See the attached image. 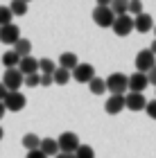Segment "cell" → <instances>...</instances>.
<instances>
[{"instance_id": "1", "label": "cell", "mask_w": 156, "mask_h": 158, "mask_svg": "<svg viewBox=\"0 0 156 158\" xmlns=\"http://www.w3.org/2000/svg\"><path fill=\"white\" fill-rule=\"evenodd\" d=\"M106 90H111V95H124V90H129V77L122 73H111L106 77Z\"/></svg>"}, {"instance_id": "2", "label": "cell", "mask_w": 156, "mask_h": 158, "mask_svg": "<svg viewBox=\"0 0 156 158\" xmlns=\"http://www.w3.org/2000/svg\"><path fill=\"white\" fill-rule=\"evenodd\" d=\"M93 20L97 27H113V23H116V14L111 11V5H97L93 9Z\"/></svg>"}, {"instance_id": "3", "label": "cell", "mask_w": 156, "mask_h": 158, "mask_svg": "<svg viewBox=\"0 0 156 158\" xmlns=\"http://www.w3.org/2000/svg\"><path fill=\"white\" fill-rule=\"evenodd\" d=\"M2 84H5V88L9 90V93H18V90H20V86L25 84V75L20 73L18 68H14V70H5V75H2Z\"/></svg>"}, {"instance_id": "4", "label": "cell", "mask_w": 156, "mask_h": 158, "mask_svg": "<svg viewBox=\"0 0 156 158\" xmlns=\"http://www.w3.org/2000/svg\"><path fill=\"white\" fill-rule=\"evenodd\" d=\"M57 142H59L61 154H75L77 149L82 147L79 138H77V133H73V131H63L59 138H57Z\"/></svg>"}, {"instance_id": "5", "label": "cell", "mask_w": 156, "mask_h": 158, "mask_svg": "<svg viewBox=\"0 0 156 158\" xmlns=\"http://www.w3.org/2000/svg\"><path fill=\"white\" fill-rule=\"evenodd\" d=\"M154 68H156V56L150 52V48L140 50V52L136 54V70L143 73V75H150Z\"/></svg>"}, {"instance_id": "6", "label": "cell", "mask_w": 156, "mask_h": 158, "mask_svg": "<svg viewBox=\"0 0 156 158\" xmlns=\"http://www.w3.org/2000/svg\"><path fill=\"white\" fill-rule=\"evenodd\" d=\"M0 41H2L5 45H16V43L20 41V27L16 23L0 27Z\"/></svg>"}, {"instance_id": "7", "label": "cell", "mask_w": 156, "mask_h": 158, "mask_svg": "<svg viewBox=\"0 0 156 158\" xmlns=\"http://www.w3.org/2000/svg\"><path fill=\"white\" fill-rule=\"evenodd\" d=\"M73 79L79 84H91L95 79V68L91 63H79L75 70H73Z\"/></svg>"}, {"instance_id": "8", "label": "cell", "mask_w": 156, "mask_h": 158, "mask_svg": "<svg viewBox=\"0 0 156 158\" xmlns=\"http://www.w3.org/2000/svg\"><path fill=\"white\" fill-rule=\"evenodd\" d=\"M113 32H116V36H129L133 32V18L127 14V16H118L116 23H113Z\"/></svg>"}, {"instance_id": "9", "label": "cell", "mask_w": 156, "mask_h": 158, "mask_svg": "<svg viewBox=\"0 0 156 158\" xmlns=\"http://www.w3.org/2000/svg\"><path fill=\"white\" fill-rule=\"evenodd\" d=\"M124 106L129 111H145L147 109V99L143 93H127L124 95Z\"/></svg>"}, {"instance_id": "10", "label": "cell", "mask_w": 156, "mask_h": 158, "mask_svg": "<svg viewBox=\"0 0 156 158\" xmlns=\"http://www.w3.org/2000/svg\"><path fill=\"white\" fill-rule=\"evenodd\" d=\"M25 104H27V97H25L20 90H18V93H9L7 99H5V109H7V111H14V113L23 111Z\"/></svg>"}, {"instance_id": "11", "label": "cell", "mask_w": 156, "mask_h": 158, "mask_svg": "<svg viewBox=\"0 0 156 158\" xmlns=\"http://www.w3.org/2000/svg\"><path fill=\"white\" fill-rule=\"evenodd\" d=\"M147 86H150V79L143 73H133L129 77V93H143Z\"/></svg>"}, {"instance_id": "12", "label": "cell", "mask_w": 156, "mask_h": 158, "mask_svg": "<svg viewBox=\"0 0 156 158\" xmlns=\"http://www.w3.org/2000/svg\"><path fill=\"white\" fill-rule=\"evenodd\" d=\"M122 109H127L124 106V95H111L104 104V111L109 113V115H118Z\"/></svg>"}, {"instance_id": "13", "label": "cell", "mask_w": 156, "mask_h": 158, "mask_svg": "<svg viewBox=\"0 0 156 158\" xmlns=\"http://www.w3.org/2000/svg\"><path fill=\"white\" fill-rule=\"evenodd\" d=\"M133 30L140 32V34H147L150 30H154V20L150 14H140V16L133 18Z\"/></svg>"}, {"instance_id": "14", "label": "cell", "mask_w": 156, "mask_h": 158, "mask_svg": "<svg viewBox=\"0 0 156 158\" xmlns=\"http://www.w3.org/2000/svg\"><path fill=\"white\" fill-rule=\"evenodd\" d=\"M18 70L23 73L25 77H30V75H36L39 73V59H34V56H25V59H20L18 63Z\"/></svg>"}, {"instance_id": "15", "label": "cell", "mask_w": 156, "mask_h": 158, "mask_svg": "<svg viewBox=\"0 0 156 158\" xmlns=\"http://www.w3.org/2000/svg\"><path fill=\"white\" fill-rule=\"evenodd\" d=\"M77 66H79V59H77L75 52H63V54L59 56V68L68 70V73H73Z\"/></svg>"}, {"instance_id": "16", "label": "cell", "mask_w": 156, "mask_h": 158, "mask_svg": "<svg viewBox=\"0 0 156 158\" xmlns=\"http://www.w3.org/2000/svg\"><path fill=\"white\" fill-rule=\"evenodd\" d=\"M41 152H43L48 158H50V156H59L61 154V149H59V142H57L54 138H43V140H41Z\"/></svg>"}, {"instance_id": "17", "label": "cell", "mask_w": 156, "mask_h": 158, "mask_svg": "<svg viewBox=\"0 0 156 158\" xmlns=\"http://www.w3.org/2000/svg\"><path fill=\"white\" fill-rule=\"evenodd\" d=\"M41 140L43 138H39L36 133H25L20 142H23V147L27 149V152H36V149H41Z\"/></svg>"}, {"instance_id": "18", "label": "cell", "mask_w": 156, "mask_h": 158, "mask_svg": "<svg viewBox=\"0 0 156 158\" xmlns=\"http://www.w3.org/2000/svg\"><path fill=\"white\" fill-rule=\"evenodd\" d=\"M18 63H20V56L14 52V50H9V52H5V54H2V66H5L7 70L18 68Z\"/></svg>"}, {"instance_id": "19", "label": "cell", "mask_w": 156, "mask_h": 158, "mask_svg": "<svg viewBox=\"0 0 156 158\" xmlns=\"http://www.w3.org/2000/svg\"><path fill=\"white\" fill-rule=\"evenodd\" d=\"M14 52H16L20 59H25V56H30V52H32V43L27 39H20L16 45H14Z\"/></svg>"}, {"instance_id": "20", "label": "cell", "mask_w": 156, "mask_h": 158, "mask_svg": "<svg viewBox=\"0 0 156 158\" xmlns=\"http://www.w3.org/2000/svg\"><path fill=\"white\" fill-rule=\"evenodd\" d=\"M59 68L52 59H39V73L41 75H54V70Z\"/></svg>"}, {"instance_id": "21", "label": "cell", "mask_w": 156, "mask_h": 158, "mask_svg": "<svg viewBox=\"0 0 156 158\" xmlns=\"http://www.w3.org/2000/svg\"><path fill=\"white\" fill-rule=\"evenodd\" d=\"M111 11L116 14V18L118 16H127V14H129V2H124V0H113L111 2Z\"/></svg>"}, {"instance_id": "22", "label": "cell", "mask_w": 156, "mask_h": 158, "mask_svg": "<svg viewBox=\"0 0 156 158\" xmlns=\"http://www.w3.org/2000/svg\"><path fill=\"white\" fill-rule=\"evenodd\" d=\"M70 75H73V73H68V70H63V68H57L54 75H52V81H54L57 86H66L68 79H70Z\"/></svg>"}, {"instance_id": "23", "label": "cell", "mask_w": 156, "mask_h": 158, "mask_svg": "<svg viewBox=\"0 0 156 158\" xmlns=\"http://www.w3.org/2000/svg\"><path fill=\"white\" fill-rule=\"evenodd\" d=\"M88 88H91V93H93V95H102V93L106 90V79H102V77H95L93 81L88 84Z\"/></svg>"}, {"instance_id": "24", "label": "cell", "mask_w": 156, "mask_h": 158, "mask_svg": "<svg viewBox=\"0 0 156 158\" xmlns=\"http://www.w3.org/2000/svg\"><path fill=\"white\" fill-rule=\"evenodd\" d=\"M9 9H11L14 16H25L27 14V2L25 0H14V2L9 5Z\"/></svg>"}, {"instance_id": "25", "label": "cell", "mask_w": 156, "mask_h": 158, "mask_svg": "<svg viewBox=\"0 0 156 158\" xmlns=\"http://www.w3.org/2000/svg\"><path fill=\"white\" fill-rule=\"evenodd\" d=\"M14 14L9 7H5V5H0V27H5V25H11L14 23Z\"/></svg>"}, {"instance_id": "26", "label": "cell", "mask_w": 156, "mask_h": 158, "mask_svg": "<svg viewBox=\"0 0 156 158\" xmlns=\"http://www.w3.org/2000/svg\"><path fill=\"white\" fill-rule=\"evenodd\" d=\"M75 158H95V152H93V147L82 145V147L75 152Z\"/></svg>"}, {"instance_id": "27", "label": "cell", "mask_w": 156, "mask_h": 158, "mask_svg": "<svg viewBox=\"0 0 156 158\" xmlns=\"http://www.w3.org/2000/svg\"><path fill=\"white\" fill-rule=\"evenodd\" d=\"M140 14H145L143 11V2H140V0H131L129 2V16L136 18V16H140Z\"/></svg>"}, {"instance_id": "28", "label": "cell", "mask_w": 156, "mask_h": 158, "mask_svg": "<svg viewBox=\"0 0 156 158\" xmlns=\"http://www.w3.org/2000/svg\"><path fill=\"white\" fill-rule=\"evenodd\" d=\"M25 86H30V88H36V86H41V73L25 77Z\"/></svg>"}, {"instance_id": "29", "label": "cell", "mask_w": 156, "mask_h": 158, "mask_svg": "<svg viewBox=\"0 0 156 158\" xmlns=\"http://www.w3.org/2000/svg\"><path fill=\"white\" fill-rule=\"evenodd\" d=\"M147 115H150L152 120H156V99H152V102H147Z\"/></svg>"}, {"instance_id": "30", "label": "cell", "mask_w": 156, "mask_h": 158, "mask_svg": "<svg viewBox=\"0 0 156 158\" xmlns=\"http://www.w3.org/2000/svg\"><path fill=\"white\" fill-rule=\"evenodd\" d=\"M25 158H48L43 152H41V149H36V152H27V156Z\"/></svg>"}, {"instance_id": "31", "label": "cell", "mask_w": 156, "mask_h": 158, "mask_svg": "<svg viewBox=\"0 0 156 158\" xmlns=\"http://www.w3.org/2000/svg\"><path fill=\"white\" fill-rule=\"evenodd\" d=\"M7 95H9V90L5 88V84H2V81H0V102H5Z\"/></svg>"}, {"instance_id": "32", "label": "cell", "mask_w": 156, "mask_h": 158, "mask_svg": "<svg viewBox=\"0 0 156 158\" xmlns=\"http://www.w3.org/2000/svg\"><path fill=\"white\" fill-rule=\"evenodd\" d=\"M52 84V75H41V86H50Z\"/></svg>"}, {"instance_id": "33", "label": "cell", "mask_w": 156, "mask_h": 158, "mask_svg": "<svg viewBox=\"0 0 156 158\" xmlns=\"http://www.w3.org/2000/svg\"><path fill=\"white\" fill-rule=\"evenodd\" d=\"M147 79H150V84H152V86H156V68L152 70L150 75H147Z\"/></svg>"}, {"instance_id": "34", "label": "cell", "mask_w": 156, "mask_h": 158, "mask_svg": "<svg viewBox=\"0 0 156 158\" xmlns=\"http://www.w3.org/2000/svg\"><path fill=\"white\" fill-rule=\"evenodd\" d=\"M5 113H7V109H5V102H0V120L5 118Z\"/></svg>"}, {"instance_id": "35", "label": "cell", "mask_w": 156, "mask_h": 158, "mask_svg": "<svg viewBox=\"0 0 156 158\" xmlns=\"http://www.w3.org/2000/svg\"><path fill=\"white\" fill-rule=\"evenodd\" d=\"M150 52H152V54H154V56H156V39H154V41H152V45H150Z\"/></svg>"}, {"instance_id": "36", "label": "cell", "mask_w": 156, "mask_h": 158, "mask_svg": "<svg viewBox=\"0 0 156 158\" xmlns=\"http://www.w3.org/2000/svg\"><path fill=\"white\" fill-rule=\"evenodd\" d=\"M57 158H75V154H59Z\"/></svg>"}, {"instance_id": "37", "label": "cell", "mask_w": 156, "mask_h": 158, "mask_svg": "<svg viewBox=\"0 0 156 158\" xmlns=\"http://www.w3.org/2000/svg\"><path fill=\"white\" fill-rule=\"evenodd\" d=\"M2 135H5V133H2V127H0V140H2Z\"/></svg>"}, {"instance_id": "38", "label": "cell", "mask_w": 156, "mask_h": 158, "mask_svg": "<svg viewBox=\"0 0 156 158\" xmlns=\"http://www.w3.org/2000/svg\"><path fill=\"white\" fill-rule=\"evenodd\" d=\"M154 36H156V25H154Z\"/></svg>"}]
</instances>
